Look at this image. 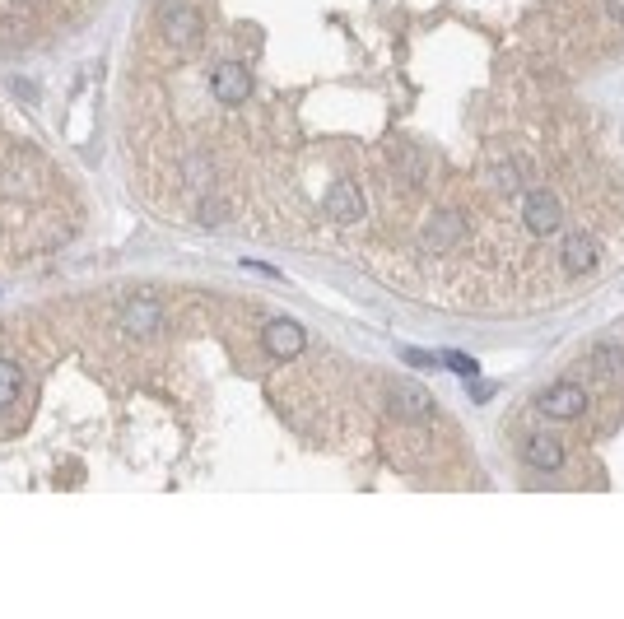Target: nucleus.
Wrapping results in <instances>:
<instances>
[{
    "label": "nucleus",
    "instance_id": "obj_1",
    "mask_svg": "<svg viewBox=\"0 0 624 619\" xmlns=\"http://www.w3.org/2000/svg\"><path fill=\"white\" fill-rule=\"evenodd\" d=\"M522 229L531 233V238H550V233L564 229V205H559L555 191H522Z\"/></svg>",
    "mask_w": 624,
    "mask_h": 619
},
{
    "label": "nucleus",
    "instance_id": "obj_2",
    "mask_svg": "<svg viewBox=\"0 0 624 619\" xmlns=\"http://www.w3.org/2000/svg\"><path fill=\"white\" fill-rule=\"evenodd\" d=\"M210 94H215L224 108H243L247 98H252V70H247L238 56L215 61V70H210Z\"/></svg>",
    "mask_w": 624,
    "mask_h": 619
},
{
    "label": "nucleus",
    "instance_id": "obj_3",
    "mask_svg": "<svg viewBox=\"0 0 624 619\" xmlns=\"http://www.w3.org/2000/svg\"><path fill=\"white\" fill-rule=\"evenodd\" d=\"M205 33V19L196 5H187V0H173L168 10H163V42L168 47H177V52H187V47H196Z\"/></svg>",
    "mask_w": 624,
    "mask_h": 619
},
{
    "label": "nucleus",
    "instance_id": "obj_4",
    "mask_svg": "<svg viewBox=\"0 0 624 619\" xmlns=\"http://www.w3.org/2000/svg\"><path fill=\"white\" fill-rule=\"evenodd\" d=\"M536 410L545 419H583L587 415V391L578 382H555L536 396Z\"/></svg>",
    "mask_w": 624,
    "mask_h": 619
},
{
    "label": "nucleus",
    "instance_id": "obj_5",
    "mask_svg": "<svg viewBox=\"0 0 624 619\" xmlns=\"http://www.w3.org/2000/svg\"><path fill=\"white\" fill-rule=\"evenodd\" d=\"M261 345H266L271 359H299V354L308 350V331H303L294 317H275V322H266V331H261Z\"/></svg>",
    "mask_w": 624,
    "mask_h": 619
},
{
    "label": "nucleus",
    "instance_id": "obj_6",
    "mask_svg": "<svg viewBox=\"0 0 624 619\" xmlns=\"http://www.w3.org/2000/svg\"><path fill=\"white\" fill-rule=\"evenodd\" d=\"M601 261V243L592 238V233H569L564 243H559V266H564V275H592Z\"/></svg>",
    "mask_w": 624,
    "mask_h": 619
},
{
    "label": "nucleus",
    "instance_id": "obj_7",
    "mask_svg": "<svg viewBox=\"0 0 624 619\" xmlns=\"http://www.w3.org/2000/svg\"><path fill=\"white\" fill-rule=\"evenodd\" d=\"M522 461H527L531 471H541V475H564L569 452H564V443L550 438V433H531L527 443H522Z\"/></svg>",
    "mask_w": 624,
    "mask_h": 619
},
{
    "label": "nucleus",
    "instance_id": "obj_8",
    "mask_svg": "<svg viewBox=\"0 0 624 619\" xmlns=\"http://www.w3.org/2000/svg\"><path fill=\"white\" fill-rule=\"evenodd\" d=\"M163 326V303L154 294H136V298H126V308H122V331L126 336H136V340H145V336H154Z\"/></svg>",
    "mask_w": 624,
    "mask_h": 619
},
{
    "label": "nucleus",
    "instance_id": "obj_9",
    "mask_svg": "<svg viewBox=\"0 0 624 619\" xmlns=\"http://www.w3.org/2000/svg\"><path fill=\"white\" fill-rule=\"evenodd\" d=\"M466 238V219L457 210H434L429 224H424V247L429 252H452V247H462Z\"/></svg>",
    "mask_w": 624,
    "mask_h": 619
},
{
    "label": "nucleus",
    "instance_id": "obj_10",
    "mask_svg": "<svg viewBox=\"0 0 624 619\" xmlns=\"http://www.w3.org/2000/svg\"><path fill=\"white\" fill-rule=\"evenodd\" d=\"M322 210L336 219V224H359V219H364V196H359V187H354L350 177H336L331 191H326Z\"/></svg>",
    "mask_w": 624,
    "mask_h": 619
},
{
    "label": "nucleus",
    "instance_id": "obj_11",
    "mask_svg": "<svg viewBox=\"0 0 624 619\" xmlns=\"http://www.w3.org/2000/svg\"><path fill=\"white\" fill-rule=\"evenodd\" d=\"M387 405H392L401 419H429L434 415V401L420 382H387Z\"/></svg>",
    "mask_w": 624,
    "mask_h": 619
},
{
    "label": "nucleus",
    "instance_id": "obj_12",
    "mask_svg": "<svg viewBox=\"0 0 624 619\" xmlns=\"http://www.w3.org/2000/svg\"><path fill=\"white\" fill-rule=\"evenodd\" d=\"M592 368H597L606 382H624V350L615 345V340H601V345H592Z\"/></svg>",
    "mask_w": 624,
    "mask_h": 619
},
{
    "label": "nucleus",
    "instance_id": "obj_13",
    "mask_svg": "<svg viewBox=\"0 0 624 619\" xmlns=\"http://www.w3.org/2000/svg\"><path fill=\"white\" fill-rule=\"evenodd\" d=\"M19 391H24V368L14 359H0V410L19 401Z\"/></svg>",
    "mask_w": 624,
    "mask_h": 619
},
{
    "label": "nucleus",
    "instance_id": "obj_14",
    "mask_svg": "<svg viewBox=\"0 0 624 619\" xmlns=\"http://www.w3.org/2000/svg\"><path fill=\"white\" fill-rule=\"evenodd\" d=\"M196 219H201L205 229H219V224L229 219V205H224V201H201V210H196Z\"/></svg>",
    "mask_w": 624,
    "mask_h": 619
},
{
    "label": "nucleus",
    "instance_id": "obj_15",
    "mask_svg": "<svg viewBox=\"0 0 624 619\" xmlns=\"http://www.w3.org/2000/svg\"><path fill=\"white\" fill-rule=\"evenodd\" d=\"M443 364H448L457 377H475V373H480V364H475L471 354H462V350H448V354H443Z\"/></svg>",
    "mask_w": 624,
    "mask_h": 619
},
{
    "label": "nucleus",
    "instance_id": "obj_16",
    "mask_svg": "<svg viewBox=\"0 0 624 619\" xmlns=\"http://www.w3.org/2000/svg\"><path fill=\"white\" fill-rule=\"evenodd\" d=\"M187 182L191 187H210V159H187Z\"/></svg>",
    "mask_w": 624,
    "mask_h": 619
},
{
    "label": "nucleus",
    "instance_id": "obj_17",
    "mask_svg": "<svg viewBox=\"0 0 624 619\" xmlns=\"http://www.w3.org/2000/svg\"><path fill=\"white\" fill-rule=\"evenodd\" d=\"M489 182H494V187H499L503 196H513V191H517V173H513V163H503V168H494V173H489Z\"/></svg>",
    "mask_w": 624,
    "mask_h": 619
},
{
    "label": "nucleus",
    "instance_id": "obj_18",
    "mask_svg": "<svg viewBox=\"0 0 624 619\" xmlns=\"http://www.w3.org/2000/svg\"><path fill=\"white\" fill-rule=\"evenodd\" d=\"M401 359H406L410 368H434V364H438L434 354H424V350H406V354H401Z\"/></svg>",
    "mask_w": 624,
    "mask_h": 619
},
{
    "label": "nucleus",
    "instance_id": "obj_19",
    "mask_svg": "<svg viewBox=\"0 0 624 619\" xmlns=\"http://www.w3.org/2000/svg\"><path fill=\"white\" fill-rule=\"evenodd\" d=\"M489 396H494V387H489V382H475V377H471V401H480V405H485Z\"/></svg>",
    "mask_w": 624,
    "mask_h": 619
},
{
    "label": "nucleus",
    "instance_id": "obj_20",
    "mask_svg": "<svg viewBox=\"0 0 624 619\" xmlns=\"http://www.w3.org/2000/svg\"><path fill=\"white\" fill-rule=\"evenodd\" d=\"M606 14H611V24H624V0H606Z\"/></svg>",
    "mask_w": 624,
    "mask_h": 619
}]
</instances>
